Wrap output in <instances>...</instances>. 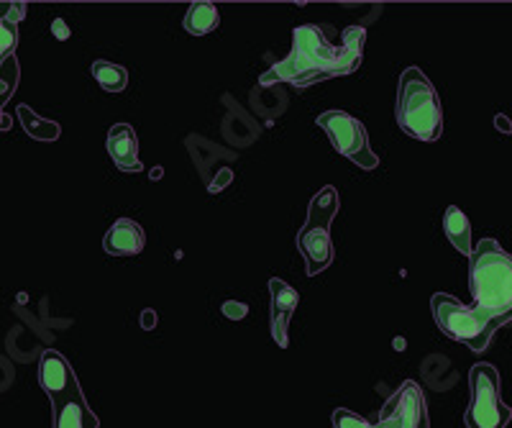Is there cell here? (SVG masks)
Returning a JSON list of instances; mask_svg holds the SVG:
<instances>
[{"label":"cell","mask_w":512,"mask_h":428,"mask_svg":"<svg viewBox=\"0 0 512 428\" xmlns=\"http://www.w3.org/2000/svg\"><path fill=\"white\" fill-rule=\"evenodd\" d=\"M367 31L361 26H349L341 36V47L328 42L326 31L320 26L305 24L292 31V52L280 65L269 67L259 83H290L297 88H310L315 83L331 80V77L351 75L359 70L364 57Z\"/></svg>","instance_id":"cell-1"},{"label":"cell","mask_w":512,"mask_h":428,"mask_svg":"<svg viewBox=\"0 0 512 428\" xmlns=\"http://www.w3.org/2000/svg\"><path fill=\"white\" fill-rule=\"evenodd\" d=\"M469 290L474 308L500 321H512V254L500 241L482 239L469 254Z\"/></svg>","instance_id":"cell-2"},{"label":"cell","mask_w":512,"mask_h":428,"mask_svg":"<svg viewBox=\"0 0 512 428\" xmlns=\"http://www.w3.org/2000/svg\"><path fill=\"white\" fill-rule=\"evenodd\" d=\"M397 124L408 136L420 141H438L443 134V108L431 80L420 67H408L397 85Z\"/></svg>","instance_id":"cell-3"},{"label":"cell","mask_w":512,"mask_h":428,"mask_svg":"<svg viewBox=\"0 0 512 428\" xmlns=\"http://www.w3.org/2000/svg\"><path fill=\"white\" fill-rule=\"evenodd\" d=\"M341 200L333 185L318 190L308 206V218L303 229L297 231V249L305 259V270L310 277L326 272L333 262V241H331V223L336 218Z\"/></svg>","instance_id":"cell-4"},{"label":"cell","mask_w":512,"mask_h":428,"mask_svg":"<svg viewBox=\"0 0 512 428\" xmlns=\"http://www.w3.org/2000/svg\"><path fill=\"white\" fill-rule=\"evenodd\" d=\"M433 318H436L438 329L448 336V339L461 341L472 352H484L489 339L495 336L497 329H502V323L489 318L487 313L477 311L474 305H464L456 300L454 295L436 293L431 300Z\"/></svg>","instance_id":"cell-5"},{"label":"cell","mask_w":512,"mask_h":428,"mask_svg":"<svg viewBox=\"0 0 512 428\" xmlns=\"http://www.w3.org/2000/svg\"><path fill=\"white\" fill-rule=\"evenodd\" d=\"M472 403L466 408V428H505L512 411L502 403L500 375L492 364H474L469 372Z\"/></svg>","instance_id":"cell-6"},{"label":"cell","mask_w":512,"mask_h":428,"mask_svg":"<svg viewBox=\"0 0 512 428\" xmlns=\"http://www.w3.org/2000/svg\"><path fill=\"white\" fill-rule=\"evenodd\" d=\"M318 126L326 131L336 152L359 165V170H377L379 157L369 147L367 129L361 121H356L346 111H326L323 116H318Z\"/></svg>","instance_id":"cell-7"},{"label":"cell","mask_w":512,"mask_h":428,"mask_svg":"<svg viewBox=\"0 0 512 428\" xmlns=\"http://www.w3.org/2000/svg\"><path fill=\"white\" fill-rule=\"evenodd\" d=\"M372 428H431L428 426L423 390L415 382H405L387 400V405L379 413V421L372 423Z\"/></svg>","instance_id":"cell-8"},{"label":"cell","mask_w":512,"mask_h":428,"mask_svg":"<svg viewBox=\"0 0 512 428\" xmlns=\"http://www.w3.org/2000/svg\"><path fill=\"white\" fill-rule=\"evenodd\" d=\"M39 385L41 390L47 393V398L52 400V403H57V400L67 398L72 390H77L80 382H77L75 370L70 367V362H67L59 352H54V349H47L39 359Z\"/></svg>","instance_id":"cell-9"},{"label":"cell","mask_w":512,"mask_h":428,"mask_svg":"<svg viewBox=\"0 0 512 428\" xmlns=\"http://www.w3.org/2000/svg\"><path fill=\"white\" fill-rule=\"evenodd\" d=\"M269 295H272V313H269V318H272V339L277 341V346L285 349L287 329H290L292 313L297 311L300 295L285 280H280V277L269 280Z\"/></svg>","instance_id":"cell-10"},{"label":"cell","mask_w":512,"mask_h":428,"mask_svg":"<svg viewBox=\"0 0 512 428\" xmlns=\"http://www.w3.org/2000/svg\"><path fill=\"white\" fill-rule=\"evenodd\" d=\"M144 244V229L134 218H118L103 239L105 254H111V257H136L141 254Z\"/></svg>","instance_id":"cell-11"},{"label":"cell","mask_w":512,"mask_h":428,"mask_svg":"<svg viewBox=\"0 0 512 428\" xmlns=\"http://www.w3.org/2000/svg\"><path fill=\"white\" fill-rule=\"evenodd\" d=\"M108 154L121 172H141L139 136L128 124H118L108 131Z\"/></svg>","instance_id":"cell-12"},{"label":"cell","mask_w":512,"mask_h":428,"mask_svg":"<svg viewBox=\"0 0 512 428\" xmlns=\"http://www.w3.org/2000/svg\"><path fill=\"white\" fill-rule=\"evenodd\" d=\"M54 408V428H98V418L90 411L85 398H82V387L72 390L67 398L52 403Z\"/></svg>","instance_id":"cell-13"},{"label":"cell","mask_w":512,"mask_h":428,"mask_svg":"<svg viewBox=\"0 0 512 428\" xmlns=\"http://www.w3.org/2000/svg\"><path fill=\"white\" fill-rule=\"evenodd\" d=\"M24 16V3H0V65L16 52L18 24L24 21Z\"/></svg>","instance_id":"cell-14"},{"label":"cell","mask_w":512,"mask_h":428,"mask_svg":"<svg viewBox=\"0 0 512 428\" xmlns=\"http://www.w3.org/2000/svg\"><path fill=\"white\" fill-rule=\"evenodd\" d=\"M443 231H446L448 241L454 244L456 252L466 254V257L474 252L472 223H469V218H466V213L459 206L446 208V213H443Z\"/></svg>","instance_id":"cell-15"},{"label":"cell","mask_w":512,"mask_h":428,"mask_svg":"<svg viewBox=\"0 0 512 428\" xmlns=\"http://www.w3.org/2000/svg\"><path fill=\"white\" fill-rule=\"evenodd\" d=\"M221 24L218 8L213 3H192L185 13V31L192 36H205Z\"/></svg>","instance_id":"cell-16"},{"label":"cell","mask_w":512,"mask_h":428,"mask_svg":"<svg viewBox=\"0 0 512 428\" xmlns=\"http://www.w3.org/2000/svg\"><path fill=\"white\" fill-rule=\"evenodd\" d=\"M95 83L105 90V93H123L128 85V72L126 67L116 65V62H108V59H98L90 67Z\"/></svg>","instance_id":"cell-17"},{"label":"cell","mask_w":512,"mask_h":428,"mask_svg":"<svg viewBox=\"0 0 512 428\" xmlns=\"http://www.w3.org/2000/svg\"><path fill=\"white\" fill-rule=\"evenodd\" d=\"M18 118H21V124L24 129L29 131L34 139L41 141H54L59 136V126L54 121H47V118H39L36 113L29 111V106H21L18 108Z\"/></svg>","instance_id":"cell-18"},{"label":"cell","mask_w":512,"mask_h":428,"mask_svg":"<svg viewBox=\"0 0 512 428\" xmlns=\"http://www.w3.org/2000/svg\"><path fill=\"white\" fill-rule=\"evenodd\" d=\"M16 83H18V62L16 57H8L6 62L0 65V108H3V100H6L8 95H13ZM8 124H11L8 116L0 111V131H6Z\"/></svg>","instance_id":"cell-19"},{"label":"cell","mask_w":512,"mask_h":428,"mask_svg":"<svg viewBox=\"0 0 512 428\" xmlns=\"http://www.w3.org/2000/svg\"><path fill=\"white\" fill-rule=\"evenodd\" d=\"M333 426L336 428H372V423L367 421V418L356 416V413L346 411V408H338L336 413H333Z\"/></svg>","instance_id":"cell-20"},{"label":"cell","mask_w":512,"mask_h":428,"mask_svg":"<svg viewBox=\"0 0 512 428\" xmlns=\"http://www.w3.org/2000/svg\"><path fill=\"white\" fill-rule=\"evenodd\" d=\"M246 313H249V305L246 303H236V300L223 303V316L231 318V321H241V318H246Z\"/></svg>","instance_id":"cell-21"},{"label":"cell","mask_w":512,"mask_h":428,"mask_svg":"<svg viewBox=\"0 0 512 428\" xmlns=\"http://www.w3.org/2000/svg\"><path fill=\"white\" fill-rule=\"evenodd\" d=\"M141 326H144L146 331L154 329V326H157V313H154L152 308H146V311L141 313Z\"/></svg>","instance_id":"cell-22"},{"label":"cell","mask_w":512,"mask_h":428,"mask_svg":"<svg viewBox=\"0 0 512 428\" xmlns=\"http://www.w3.org/2000/svg\"><path fill=\"white\" fill-rule=\"evenodd\" d=\"M228 182H231V172L223 170L221 177H218V180H213V185H210V193H221V188L223 185H228Z\"/></svg>","instance_id":"cell-23"},{"label":"cell","mask_w":512,"mask_h":428,"mask_svg":"<svg viewBox=\"0 0 512 428\" xmlns=\"http://www.w3.org/2000/svg\"><path fill=\"white\" fill-rule=\"evenodd\" d=\"M495 124H497V129L505 131V134H512V126H510V121H507L505 116H497V118H495Z\"/></svg>","instance_id":"cell-24"},{"label":"cell","mask_w":512,"mask_h":428,"mask_svg":"<svg viewBox=\"0 0 512 428\" xmlns=\"http://www.w3.org/2000/svg\"><path fill=\"white\" fill-rule=\"evenodd\" d=\"M54 31H57L59 39H67V29H64L62 18H59V21H54Z\"/></svg>","instance_id":"cell-25"}]
</instances>
